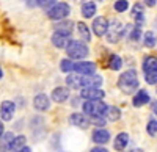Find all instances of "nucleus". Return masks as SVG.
Returning a JSON list of instances; mask_svg holds the SVG:
<instances>
[{"instance_id": "5701e85b", "label": "nucleus", "mask_w": 157, "mask_h": 152, "mask_svg": "<svg viewBox=\"0 0 157 152\" xmlns=\"http://www.w3.org/2000/svg\"><path fill=\"white\" fill-rule=\"evenodd\" d=\"M77 32H78V35H80V38H82L83 41H90V39H91L90 30H88V27H86L83 22H78V24H77Z\"/></svg>"}, {"instance_id": "ea45409f", "label": "nucleus", "mask_w": 157, "mask_h": 152, "mask_svg": "<svg viewBox=\"0 0 157 152\" xmlns=\"http://www.w3.org/2000/svg\"><path fill=\"white\" fill-rule=\"evenodd\" d=\"M2 74H3V72H2V69H0V79H2Z\"/></svg>"}, {"instance_id": "58836bf2", "label": "nucleus", "mask_w": 157, "mask_h": 152, "mask_svg": "<svg viewBox=\"0 0 157 152\" xmlns=\"http://www.w3.org/2000/svg\"><path fill=\"white\" fill-rule=\"evenodd\" d=\"M75 2H77V3H82V2L85 3V0H75Z\"/></svg>"}, {"instance_id": "f3484780", "label": "nucleus", "mask_w": 157, "mask_h": 152, "mask_svg": "<svg viewBox=\"0 0 157 152\" xmlns=\"http://www.w3.org/2000/svg\"><path fill=\"white\" fill-rule=\"evenodd\" d=\"M13 140H14V135H13L11 132L3 133V136L0 138V152H6V150H10Z\"/></svg>"}, {"instance_id": "4c0bfd02", "label": "nucleus", "mask_w": 157, "mask_h": 152, "mask_svg": "<svg viewBox=\"0 0 157 152\" xmlns=\"http://www.w3.org/2000/svg\"><path fill=\"white\" fill-rule=\"evenodd\" d=\"M21 152H32V150H30V147H24Z\"/></svg>"}, {"instance_id": "aec40b11", "label": "nucleus", "mask_w": 157, "mask_h": 152, "mask_svg": "<svg viewBox=\"0 0 157 152\" xmlns=\"http://www.w3.org/2000/svg\"><path fill=\"white\" fill-rule=\"evenodd\" d=\"M25 141H27V138H25L24 135H21V136H16L14 140H13V143H11V147H10V150H11V152H21V150L25 147Z\"/></svg>"}, {"instance_id": "7ed1b4c3", "label": "nucleus", "mask_w": 157, "mask_h": 152, "mask_svg": "<svg viewBox=\"0 0 157 152\" xmlns=\"http://www.w3.org/2000/svg\"><path fill=\"white\" fill-rule=\"evenodd\" d=\"M143 72H145V80L149 85L157 83V58L148 57L143 61Z\"/></svg>"}, {"instance_id": "0eeeda50", "label": "nucleus", "mask_w": 157, "mask_h": 152, "mask_svg": "<svg viewBox=\"0 0 157 152\" xmlns=\"http://www.w3.org/2000/svg\"><path fill=\"white\" fill-rule=\"evenodd\" d=\"M74 71L80 75H93L96 71V65L91 61H78L74 65Z\"/></svg>"}, {"instance_id": "ddd939ff", "label": "nucleus", "mask_w": 157, "mask_h": 152, "mask_svg": "<svg viewBox=\"0 0 157 152\" xmlns=\"http://www.w3.org/2000/svg\"><path fill=\"white\" fill-rule=\"evenodd\" d=\"M69 43H71V39H69V36H64V35H61V33H54L52 35V44H54L55 47H58V49H64V47H68L69 46Z\"/></svg>"}, {"instance_id": "f8f14e48", "label": "nucleus", "mask_w": 157, "mask_h": 152, "mask_svg": "<svg viewBox=\"0 0 157 152\" xmlns=\"http://www.w3.org/2000/svg\"><path fill=\"white\" fill-rule=\"evenodd\" d=\"M33 107L39 111H46L49 110L50 107V99L46 96V94H38L35 99H33Z\"/></svg>"}, {"instance_id": "2eb2a0df", "label": "nucleus", "mask_w": 157, "mask_h": 152, "mask_svg": "<svg viewBox=\"0 0 157 152\" xmlns=\"http://www.w3.org/2000/svg\"><path fill=\"white\" fill-rule=\"evenodd\" d=\"M93 141L98 143V144H105V143L110 141V133L105 129H98L93 133Z\"/></svg>"}, {"instance_id": "72a5a7b5", "label": "nucleus", "mask_w": 157, "mask_h": 152, "mask_svg": "<svg viewBox=\"0 0 157 152\" xmlns=\"http://www.w3.org/2000/svg\"><path fill=\"white\" fill-rule=\"evenodd\" d=\"M155 2H157V0H145V3H146L148 6H154Z\"/></svg>"}, {"instance_id": "bb28decb", "label": "nucleus", "mask_w": 157, "mask_h": 152, "mask_svg": "<svg viewBox=\"0 0 157 152\" xmlns=\"http://www.w3.org/2000/svg\"><path fill=\"white\" fill-rule=\"evenodd\" d=\"M60 69L63 72H71V71H74V63L71 60H61L60 61Z\"/></svg>"}, {"instance_id": "473e14b6", "label": "nucleus", "mask_w": 157, "mask_h": 152, "mask_svg": "<svg viewBox=\"0 0 157 152\" xmlns=\"http://www.w3.org/2000/svg\"><path fill=\"white\" fill-rule=\"evenodd\" d=\"M91 152H109V150H107L105 147H99V146H98V147H94V149H91Z\"/></svg>"}, {"instance_id": "f257e3e1", "label": "nucleus", "mask_w": 157, "mask_h": 152, "mask_svg": "<svg viewBox=\"0 0 157 152\" xmlns=\"http://www.w3.org/2000/svg\"><path fill=\"white\" fill-rule=\"evenodd\" d=\"M118 86L120 90L126 94H132L137 88H138V77L137 72L134 69H129L126 72H123V75L118 79Z\"/></svg>"}, {"instance_id": "412c9836", "label": "nucleus", "mask_w": 157, "mask_h": 152, "mask_svg": "<svg viewBox=\"0 0 157 152\" xmlns=\"http://www.w3.org/2000/svg\"><path fill=\"white\" fill-rule=\"evenodd\" d=\"M132 16H134V19H135L137 24H141L143 20H145V9H143V5H140V3H135L134 5Z\"/></svg>"}, {"instance_id": "c85d7f7f", "label": "nucleus", "mask_w": 157, "mask_h": 152, "mask_svg": "<svg viewBox=\"0 0 157 152\" xmlns=\"http://www.w3.org/2000/svg\"><path fill=\"white\" fill-rule=\"evenodd\" d=\"M129 8V2L127 0H118V2L115 3V9L118 11V13H123V11H126Z\"/></svg>"}, {"instance_id": "e433bc0d", "label": "nucleus", "mask_w": 157, "mask_h": 152, "mask_svg": "<svg viewBox=\"0 0 157 152\" xmlns=\"http://www.w3.org/2000/svg\"><path fill=\"white\" fill-rule=\"evenodd\" d=\"M126 152H143V150H141V149H135V147H134V149H130V150H126Z\"/></svg>"}, {"instance_id": "2f4dec72", "label": "nucleus", "mask_w": 157, "mask_h": 152, "mask_svg": "<svg viewBox=\"0 0 157 152\" xmlns=\"http://www.w3.org/2000/svg\"><path fill=\"white\" fill-rule=\"evenodd\" d=\"M90 122H93L94 125H99V127H102L104 124H105V119H102L101 116H98V118H91V121Z\"/></svg>"}, {"instance_id": "1a4fd4ad", "label": "nucleus", "mask_w": 157, "mask_h": 152, "mask_svg": "<svg viewBox=\"0 0 157 152\" xmlns=\"http://www.w3.org/2000/svg\"><path fill=\"white\" fill-rule=\"evenodd\" d=\"M80 96L86 100H101L105 96V93L102 90H99V88H85V90H82Z\"/></svg>"}, {"instance_id": "c9c22d12", "label": "nucleus", "mask_w": 157, "mask_h": 152, "mask_svg": "<svg viewBox=\"0 0 157 152\" xmlns=\"http://www.w3.org/2000/svg\"><path fill=\"white\" fill-rule=\"evenodd\" d=\"M152 110H154V113L157 115V102H152Z\"/></svg>"}, {"instance_id": "4be33fe9", "label": "nucleus", "mask_w": 157, "mask_h": 152, "mask_svg": "<svg viewBox=\"0 0 157 152\" xmlns=\"http://www.w3.org/2000/svg\"><path fill=\"white\" fill-rule=\"evenodd\" d=\"M94 13H96V5L93 2H85L83 6H82V14L90 19V17H93L94 16Z\"/></svg>"}, {"instance_id": "39448f33", "label": "nucleus", "mask_w": 157, "mask_h": 152, "mask_svg": "<svg viewBox=\"0 0 157 152\" xmlns=\"http://www.w3.org/2000/svg\"><path fill=\"white\" fill-rule=\"evenodd\" d=\"M69 11H71V8H69V5L68 3H55L54 6H52L50 9H49V17L50 19H54V20H63L64 17H66L68 14H69Z\"/></svg>"}, {"instance_id": "423d86ee", "label": "nucleus", "mask_w": 157, "mask_h": 152, "mask_svg": "<svg viewBox=\"0 0 157 152\" xmlns=\"http://www.w3.org/2000/svg\"><path fill=\"white\" fill-rule=\"evenodd\" d=\"M124 35V28H123V25L118 22V20H113L110 22L109 25V28H107V39L110 43H118L123 38Z\"/></svg>"}, {"instance_id": "a878e982", "label": "nucleus", "mask_w": 157, "mask_h": 152, "mask_svg": "<svg viewBox=\"0 0 157 152\" xmlns=\"http://www.w3.org/2000/svg\"><path fill=\"white\" fill-rule=\"evenodd\" d=\"M105 115H107L109 121H118L120 116H121V111H120V108H116V107H109Z\"/></svg>"}, {"instance_id": "9b49d317", "label": "nucleus", "mask_w": 157, "mask_h": 152, "mask_svg": "<svg viewBox=\"0 0 157 152\" xmlns=\"http://www.w3.org/2000/svg\"><path fill=\"white\" fill-rule=\"evenodd\" d=\"M69 122L72 125H75V127H78V129H86L90 125V121L86 119L85 115H82V113H72V115L69 116Z\"/></svg>"}, {"instance_id": "cd10ccee", "label": "nucleus", "mask_w": 157, "mask_h": 152, "mask_svg": "<svg viewBox=\"0 0 157 152\" xmlns=\"http://www.w3.org/2000/svg\"><path fill=\"white\" fill-rule=\"evenodd\" d=\"M146 130L151 136H157V121L155 119H151L146 125Z\"/></svg>"}, {"instance_id": "7c9ffc66", "label": "nucleus", "mask_w": 157, "mask_h": 152, "mask_svg": "<svg viewBox=\"0 0 157 152\" xmlns=\"http://www.w3.org/2000/svg\"><path fill=\"white\" fill-rule=\"evenodd\" d=\"M140 28L138 27H135L134 30H132V33H130V41H138V38H140Z\"/></svg>"}, {"instance_id": "4468645a", "label": "nucleus", "mask_w": 157, "mask_h": 152, "mask_svg": "<svg viewBox=\"0 0 157 152\" xmlns=\"http://www.w3.org/2000/svg\"><path fill=\"white\" fill-rule=\"evenodd\" d=\"M68 97H69V90H68V88L60 86V88H55V90L52 91V99H54L55 102H58V104L64 102Z\"/></svg>"}, {"instance_id": "9d476101", "label": "nucleus", "mask_w": 157, "mask_h": 152, "mask_svg": "<svg viewBox=\"0 0 157 152\" xmlns=\"http://www.w3.org/2000/svg\"><path fill=\"white\" fill-rule=\"evenodd\" d=\"M107 28H109V20L105 17L99 16L98 19H94L93 22V32L96 36H104L107 33Z\"/></svg>"}, {"instance_id": "393cba45", "label": "nucleus", "mask_w": 157, "mask_h": 152, "mask_svg": "<svg viewBox=\"0 0 157 152\" xmlns=\"http://www.w3.org/2000/svg\"><path fill=\"white\" fill-rule=\"evenodd\" d=\"M155 44H157V36L154 35V32H146L145 33V46L151 49Z\"/></svg>"}, {"instance_id": "dca6fc26", "label": "nucleus", "mask_w": 157, "mask_h": 152, "mask_svg": "<svg viewBox=\"0 0 157 152\" xmlns=\"http://www.w3.org/2000/svg\"><path fill=\"white\" fill-rule=\"evenodd\" d=\"M72 27H74V22H71V20H61L58 25H55L57 33H61L64 36H71Z\"/></svg>"}, {"instance_id": "c756f323", "label": "nucleus", "mask_w": 157, "mask_h": 152, "mask_svg": "<svg viewBox=\"0 0 157 152\" xmlns=\"http://www.w3.org/2000/svg\"><path fill=\"white\" fill-rule=\"evenodd\" d=\"M54 3H57V0H36V5L41 8H49L54 6Z\"/></svg>"}, {"instance_id": "a211bd4d", "label": "nucleus", "mask_w": 157, "mask_h": 152, "mask_svg": "<svg viewBox=\"0 0 157 152\" xmlns=\"http://www.w3.org/2000/svg\"><path fill=\"white\" fill-rule=\"evenodd\" d=\"M127 143H129V135L123 132V133H118V136L115 138L113 146H115L116 150H123V149H126Z\"/></svg>"}, {"instance_id": "20e7f679", "label": "nucleus", "mask_w": 157, "mask_h": 152, "mask_svg": "<svg viewBox=\"0 0 157 152\" xmlns=\"http://www.w3.org/2000/svg\"><path fill=\"white\" fill-rule=\"evenodd\" d=\"M66 54L72 60H82L90 54V50H88L86 44L82 41H71L69 46L66 47Z\"/></svg>"}, {"instance_id": "f03ea898", "label": "nucleus", "mask_w": 157, "mask_h": 152, "mask_svg": "<svg viewBox=\"0 0 157 152\" xmlns=\"http://www.w3.org/2000/svg\"><path fill=\"white\" fill-rule=\"evenodd\" d=\"M109 107L102 102V100H86L83 104V111L85 115L91 116V118H98V116H104L107 113Z\"/></svg>"}, {"instance_id": "b1692460", "label": "nucleus", "mask_w": 157, "mask_h": 152, "mask_svg": "<svg viewBox=\"0 0 157 152\" xmlns=\"http://www.w3.org/2000/svg\"><path fill=\"white\" fill-rule=\"evenodd\" d=\"M123 66V60L118 57V55H110V60H109V68L113 69V71H118Z\"/></svg>"}, {"instance_id": "6ab92c4d", "label": "nucleus", "mask_w": 157, "mask_h": 152, "mask_svg": "<svg viewBox=\"0 0 157 152\" xmlns=\"http://www.w3.org/2000/svg\"><path fill=\"white\" fill-rule=\"evenodd\" d=\"M149 102V94L145 91V90H140L137 94H135V97H134V105L135 107H141V105H145V104H148Z\"/></svg>"}, {"instance_id": "f704fd0d", "label": "nucleus", "mask_w": 157, "mask_h": 152, "mask_svg": "<svg viewBox=\"0 0 157 152\" xmlns=\"http://www.w3.org/2000/svg\"><path fill=\"white\" fill-rule=\"evenodd\" d=\"M3 136V124H2V121H0V138Z\"/></svg>"}, {"instance_id": "6e6552de", "label": "nucleus", "mask_w": 157, "mask_h": 152, "mask_svg": "<svg viewBox=\"0 0 157 152\" xmlns=\"http://www.w3.org/2000/svg\"><path fill=\"white\" fill-rule=\"evenodd\" d=\"M14 111H16L14 102H11V100L2 102V107H0V116H2L3 121H11L13 116H14Z\"/></svg>"}]
</instances>
